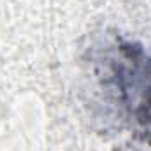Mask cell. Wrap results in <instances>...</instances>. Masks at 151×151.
I'll return each mask as SVG.
<instances>
[{
  "label": "cell",
  "mask_w": 151,
  "mask_h": 151,
  "mask_svg": "<svg viewBox=\"0 0 151 151\" xmlns=\"http://www.w3.org/2000/svg\"><path fill=\"white\" fill-rule=\"evenodd\" d=\"M119 63H116L118 90L125 97L139 128L151 139V58L141 47L121 46Z\"/></svg>",
  "instance_id": "6da1fadb"
}]
</instances>
